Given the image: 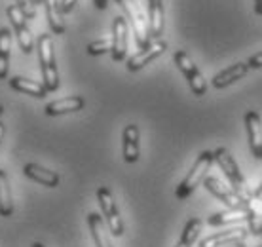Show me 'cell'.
<instances>
[{
	"mask_svg": "<svg viewBox=\"0 0 262 247\" xmlns=\"http://www.w3.org/2000/svg\"><path fill=\"white\" fill-rule=\"evenodd\" d=\"M36 50H38L40 59V72H42V84L48 90V93L59 90V72L55 65V53H53V42L50 34H40L38 42H36Z\"/></svg>",
	"mask_w": 262,
	"mask_h": 247,
	"instance_id": "6da1fadb",
	"label": "cell"
},
{
	"mask_svg": "<svg viewBox=\"0 0 262 247\" xmlns=\"http://www.w3.org/2000/svg\"><path fill=\"white\" fill-rule=\"evenodd\" d=\"M213 162H215V160H213V152H209V150H203V152L198 154L194 166H192L190 171L186 173V177L181 181V184H179L177 190H175L177 200H186V198H188V196H190L192 192L205 181L207 171L211 169Z\"/></svg>",
	"mask_w": 262,
	"mask_h": 247,
	"instance_id": "7a4b0ae2",
	"label": "cell"
},
{
	"mask_svg": "<svg viewBox=\"0 0 262 247\" xmlns=\"http://www.w3.org/2000/svg\"><path fill=\"white\" fill-rule=\"evenodd\" d=\"M203 187L209 190L211 194L215 196L219 202H223L224 205L232 211H247V209L253 205V198H251V192L247 194H243V192H237L234 189H228L226 184L219 181L216 177H205V181H203Z\"/></svg>",
	"mask_w": 262,
	"mask_h": 247,
	"instance_id": "3957f363",
	"label": "cell"
},
{
	"mask_svg": "<svg viewBox=\"0 0 262 247\" xmlns=\"http://www.w3.org/2000/svg\"><path fill=\"white\" fill-rule=\"evenodd\" d=\"M116 4L124 10L125 17L129 19L131 27H133V34H135L139 50L146 48L150 44V29H148V19L137 4V0H116Z\"/></svg>",
	"mask_w": 262,
	"mask_h": 247,
	"instance_id": "277c9868",
	"label": "cell"
},
{
	"mask_svg": "<svg viewBox=\"0 0 262 247\" xmlns=\"http://www.w3.org/2000/svg\"><path fill=\"white\" fill-rule=\"evenodd\" d=\"M97 202H99V208H101V213L105 217V222L108 230H111L112 236H124L125 228H124V221H122V217H120V211L116 208V202H114V196L112 192L106 187H99L97 189Z\"/></svg>",
	"mask_w": 262,
	"mask_h": 247,
	"instance_id": "5b68a950",
	"label": "cell"
},
{
	"mask_svg": "<svg viewBox=\"0 0 262 247\" xmlns=\"http://www.w3.org/2000/svg\"><path fill=\"white\" fill-rule=\"evenodd\" d=\"M173 59H175V65L179 67V71L183 72L184 78L188 80V86H190L192 93L198 95V97L205 95V93H207V82L203 78L202 71L198 69V65L190 59V55L186 52H183V50H179V52H175Z\"/></svg>",
	"mask_w": 262,
	"mask_h": 247,
	"instance_id": "8992f818",
	"label": "cell"
},
{
	"mask_svg": "<svg viewBox=\"0 0 262 247\" xmlns=\"http://www.w3.org/2000/svg\"><path fill=\"white\" fill-rule=\"evenodd\" d=\"M213 160L221 168V171L226 175V179L232 184V189L237 190V192H243L245 190V177L239 171V166H237L236 158L232 156V152L228 149H224V147H219L216 150H213Z\"/></svg>",
	"mask_w": 262,
	"mask_h": 247,
	"instance_id": "52a82bcc",
	"label": "cell"
},
{
	"mask_svg": "<svg viewBox=\"0 0 262 247\" xmlns=\"http://www.w3.org/2000/svg\"><path fill=\"white\" fill-rule=\"evenodd\" d=\"M165 50H167V42H165V40H154V42H150L146 48L139 50L133 57L127 59V71H131V72L141 71V69L148 65L150 61L160 57Z\"/></svg>",
	"mask_w": 262,
	"mask_h": 247,
	"instance_id": "ba28073f",
	"label": "cell"
},
{
	"mask_svg": "<svg viewBox=\"0 0 262 247\" xmlns=\"http://www.w3.org/2000/svg\"><path fill=\"white\" fill-rule=\"evenodd\" d=\"M249 236V230L245 227H232L226 230H221L213 236H207L200 241V247H226L237 241H245V238Z\"/></svg>",
	"mask_w": 262,
	"mask_h": 247,
	"instance_id": "9c48e42d",
	"label": "cell"
},
{
	"mask_svg": "<svg viewBox=\"0 0 262 247\" xmlns=\"http://www.w3.org/2000/svg\"><path fill=\"white\" fill-rule=\"evenodd\" d=\"M112 50H111V55H112V61H124L125 55H127V21L118 15V17H114L112 21Z\"/></svg>",
	"mask_w": 262,
	"mask_h": 247,
	"instance_id": "30bf717a",
	"label": "cell"
},
{
	"mask_svg": "<svg viewBox=\"0 0 262 247\" xmlns=\"http://www.w3.org/2000/svg\"><path fill=\"white\" fill-rule=\"evenodd\" d=\"M245 122V130H247V141H249V149L253 156L262 162V118L258 112L249 111L243 118Z\"/></svg>",
	"mask_w": 262,
	"mask_h": 247,
	"instance_id": "8fae6325",
	"label": "cell"
},
{
	"mask_svg": "<svg viewBox=\"0 0 262 247\" xmlns=\"http://www.w3.org/2000/svg\"><path fill=\"white\" fill-rule=\"evenodd\" d=\"M122 154L127 163H135L141 156L139 150V126L137 123H129L124 128L122 133Z\"/></svg>",
	"mask_w": 262,
	"mask_h": 247,
	"instance_id": "7c38bea8",
	"label": "cell"
},
{
	"mask_svg": "<svg viewBox=\"0 0 262 247\" xmlns=\"http://www.w3.org/2000/svg\"><path fill=\"white\" fill-rule=\"evenodd\" d=\"M247 72H249L247 61H239V63H234L232 67H228V69L221 71L219 74H215L213 80H211V84H213L215 90H224V88H228L230 84H234V82H237L239 78H243Z\"/></svg>",
	"mask_w": 262,
	"mask_h": 247,
	"instance_id": "4fadbf2b",
	"label": "cell"
},
{
	"mask_svg": "<svg viewBox=\"0 0 262 247\" xmlns=\"http://www.w3.org/2000/svg\"><path fill=\"white\" fill-rule=\"evenodd\" d=\"M23 173L25 177H29L31 181L38 182V184H44L48 189H55L59 184V175L52 171V169H46L38 166V163H25L23 168Z\"/></svg>",
	"mask_w": 262,
	"mask_h": 247,
	"instance_id": "5bb4252c",
	"label": "cell"
},
{
	"mask_svg": "<svg viewBox=\"0 0 262 247\" xmlns=\"http://www.w3.org/2000/svg\"><path fill=\"white\" fill-rule=\"evenodd\" d=\"M84 97L80 95H71V97L59 99V101H53V103H48L44 112L48 116H61V114H71V112H78L84 109Z\"/></svg>",
	"mask_w": 262,
	"mask_h": 247,
	"instance_id": "9a60e30c",
	"label": "cell"
},
{
	"mask_svg": "<svg viewBox=\"0 0 262 247\" xmlns=\"http://www.w3.org/2000/svg\"><path fill=\"white\" fill-rule=\"evenodd\" d=\"M148 29L150 38L160 40L164 33V4L162 0H148Z\"/></svg>",
	"mask_w": 262,
	"mask_h": 247,
	"instance_id": "2e32d148",
	"label": "cell"
},
{
	"mask_svg": "<svg viewBox=\"0 0 262 247\" xmlns=\"http://www.w3.org/2000/svg\"><path fill=\"white\" fill-rule=\"evenodd\" d=\"M88 227L92 232V238L95 241V247H112L111 238L106 234L105 221L99 213H90L88 215Z\"/></svg>",
	"mask_w": 262,
	"mask_h": 247,
	"instance_id": "e0dca14e",
	"label": "cell"
},
{
	"mask_svg": "<svg viewBox=\"0 0 262 247\" xmlns=\"http://www.w3.org/2000/svg\"><path fill=\"white\" fill-rule=\"evenodd\" d=\"M10 88L19 93H27V95H33L36 99H42L48 95V90L44 88V84L40 82H34V80L23 78V76H13L10 80Z\"/></svg>",
	"mask_w": 262,
	"mask_h": 247,
	"instance_id": "ac0fdd59",
	"label": "cell"
},
{
	"mask_svg": "<svg viewBox=\"0 0 262 247\" xmlns=\"http://www.w3.org/2000/svg\"><path fill=\"white\" fill-rule=\"evenodd\" d=\"M44 8H46L48 23L53 34L65 33V21H63V12H61L59 0H44Z\"/></svg>",
	"mask_w": 262,
	"mask_h": 247,
	"instance_id": "d6986e66",
	"label": "cell"
},
{
	"mask_svg": "<svg viewBox=\"0 0 262 247\" xmlns=\"http://www.w3.org/2000/svg\"><path fill=\"white\" fill-rule=\"evenodd\" d=\"M13 215V200L10 181L4 169H0V217H12Z\"/></svg>",
	"mask_w": 262,
	"mask_h": 247,
	"instance_id": "ffe728a7",
	"label": "cell"
},
{
	"mask_svg": "<svg viewBox=\"0 0 262 247\" xmlns=\"http://www.w3.org/2000/svg\"><path fill=\"white\" fill-rule=\"evenodd\" d=\"M10 50H12V33H10V29L2 27L0 29V80H4L8 76Z\"/></svg>",
	"mask_w": 262,
	"mask_h": 247,
	"instance_id": "44dd1931",
	"label": "cell"
},
{
	"mask_svg": "<svg viewBox=\"0 0 262 247\" xmlns=\"http://www.w3.org/2000/svg\"><path fill=\"white\" fill-rule=\"evenodd\" d=\"M202 227L203 222L202 219H198V217H192L190 221L184 224L183 228V234H181V240L177 241V245L175 247H192L196 243L198 236L202 232Z\"/></svg>",
	"mask_w": 262,
	"mask_h": 247,
	"instance_id": "7402d4cb",
	"label": "cell"
},
{
	"mask_svg": "<svg viewBox=\"0 0 262 247\" xmlns=\"http://www.w3.org/2000/svg\"><path fill=\"white\" fill-rule=\"evenodd\" d=\"M245 219V213L243 211H232V209H228V211H216V213H213L207 219V222H209L211 227H223V224H234V222H239Z\"/></svg>",
	"mask_w": 262,
	"mask_h": 247,
	"instance_id": "603a6c76",
	"label": "cell"
},
{
	"mask_svg": "<svg viewBox=\"0 0 262 247\" xmlns=\"http://www.w3.org/2000/svg\"><path fill=\"white\" fill-rule=\"evenodd\" d=\"M245 221H247V230L253 236H262V217L253 205L245 211Z\"/></svg>",
	"mask_w": 262,
	"mask_h": 247,
	"instance_id": "cb8c5ba5",
	"label": "cell"
},
{
	"mask_svg": "<svg viewBox=\"0 0 262 247\" xmlns=\"http://www.w3.org/2000/svg\"><path fill=\"white\" fill-rule=\"evenodd\" d=\"M13 31H15V38H17V44H19V48L23 50V53L33 52V34H31L29 25L13 29Z\"/></svg>",
	"mask_w": 262,
	"mask_h": 247,
	"instance_id": "d4e9b609",
	"label": "cell"
},
{
	"mask_svg": "<svg viewBox=\"0 0 262 247\" xmlns=\"http://www.w3.org/2000/svg\"><path fill=\"white\" fill-rule=\"evenodd\" d=\"M6 13H8V19H10V23L13 25V29H19V27L27 25V17L23 15V12H21L15 4H10V6L6 8Z\"/></svg>",
	"mask_w": 262,
	"mask_h": 247,
	"instance_id": "484cf974",
	"label": "cell"
},
{
	"mask_svg": "<svg viewBox=\"0 0 262 247\" xmlns=\"http://www.w3.org/2000/svg\"><path fill=\"white\" fill-rule=\"evenodd\" d=\"M111 50H112V40L108 38H101L88 44V53L90 55H103V53L111 52Z\"/></svg>",
	"mask_w": 262,
	"mask_h": 247,
	"instance_id": "4316f807",
	"label": "cell"
},
{
	"mask_svg": "<svg viewBox=\"0 0 262 247\" xmlns=\"http://www.w3.org/2000/svg\"><path fill=\"white\" fill-rule=\"evenodd\" d=\"M15 6L23 12V15H25L27 19H33L34 15H36V12H34V4L31 2V0H15Z\"/></svg>",
	"mask_w": 262,
	"mask_h": 247,
	"instance_id": "83f0119b",
	"label": "cell"
},
{
	"mask_svg": "<svg viewBox=\"0 0 262 247\" xmlns=\"http://www.w3.org/2000/svg\"><path fill=\"white\" fill-rule=\"evenodd\" d=\"M76 2H78V0H61V12L63 13L72 12L74 6H76Z\"/></svg>",
	"mask_w": 262,
	"mask_h": 247,
	"instance_id": "f1b7e54d",
	"label": "cell"
},
{
	"mask_svg": "<svg viewBox=\"0 0 262 247\" xmlns=\"http://www.w3.org/2000/svg\"><path fill=\"white\" fill-rule=\"evenodd\" d=\"M251 198H255V200H258V202H262V181H260V184L256 187L255 192H251Z\"/></svg>",
	"mask_w": 262,
	"mask_h": 247,
	"instance_id": "f546056e",
	"label": "cell"
},
{
	"mask_svg": "<svg viewBox=\"0 0 262 247\" xmlns=\"http://www.w3.org/2000/svg\"><path fill=\"white\" fill-rule=\"evenodd\" d=\"M93 4H95L99 10H106V6H108V0H93Z\"/></svg>",
	"mask_w": 262,
	"mask_h": 247,
	"instance_id": "4dcf8cb0",
	"label": "cell"
},
{
	"mask_svg": "<svg viewBox=\"0 0 262 247\" xmlns=\"http://www.w3.org/2000/svg\"><path fill=\"white\" fill-rule=\"evenodd\" d=\"M255 12L258 13V15H262V2H256L255 4Z\"/></svg>",
	"mask_w": 262,
	"mask_h": 247,
	"instance_id": "1f68e13d",
	"label": "cell"
},
{
	"mask_svg": "<svg viewBox=\"0 0 262 247\" xmlns=\"http://www.w3.org/2000/svg\"><path fill=\"white\" fill-rule=\"evenodd\" d=\"M4 131H6L4 130V123L0 122V143H2V139H4Z\"/></svg>",
	"mask_w": 262,
	"mask_h": 247,
	"instance_id": "d6a6232c",
	"label": "cell"
},
{
	"mask_svg": "<svg viewBox=\"0 0 262 247\" xmlns=\"http://www.w3.org/2000/svg\"><path fill=\"white\" fill-rule=\"evenodd\" d=\"M226 247H245L243 241H237V243H232V245H226Z\"/></svg>",
	"mask_w": 262,
	"mask_h": 247,
	"instance_id": "836d02e7",
	"label": "cell"
},
{
	"mask_svg": "<svg viewBox=\"0 0 262 247\" xmlns=\"http://www.w3.org/2000/svg\"><path fill=\"white\" fill-rule=\"evenodd\" d=\"M31 2H33L34 6H36V4H44V0H31Z\"/></svg>",
	"mask_w": 262,
	"mask_h": 247,
	"instance_id": "e575fe53",
	"label": "cell"
},
{
	"mask_svg": "<svg viewBox=\"0 0 262 247\" xmlns=\"http://www.w3.org/2000/svg\"><path fill=\"white\" fill-rule=\"evenodd\" d=\"M33 247H46L44 243H40V241H36V243H33Z\"/></svg>",
	"mask_w": 262,
	"mask_h": 247,
	"instance_id": "d590c367",
	"label": "cell"
},
{
	"mask_svg": "<svg viewBox=\"0 0 262 247\" xmlns=\"http://www.w3.org/2000/svg\"><path fill=\"white\" fill-rule=\"evenodd\" d=\"M2 114H4V107L0 105V118H2Z\"/></svg>",
	"mask_w": 262,
	"mask_h": 247,
	"instance_id": "8d00e7d4",
	"label": "cell"
},
{
	"mask_svg": "<svg viewBox=\"0 0 262 247\" xmlns=\"http://www.w3.org/2000/svg\"><path fill=\"white\" fill-rule=\"evenodd\" d=\"M255 2H262V0H255Z\"/></svg>",
	"mask_w": 262,
	"mask_h": 247,
	"instance_id": "74e56055",
	"label": "cell"
}]
</instances>
